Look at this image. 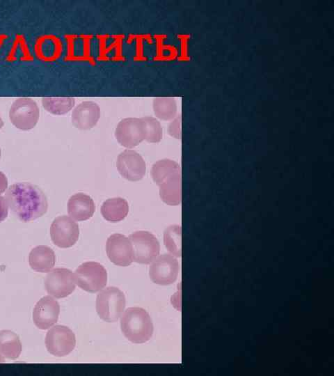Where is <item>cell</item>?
<instances>
[{
	"label": "cell",
	"mask_w": 334,
	"mask_h": 376,
	"mask_svg": "<svg viewBox=\"0 0 334 376\" xmlns=\"http://www.w3.org/2000/svg\"><path fill=\"white\" fill-rule=\"evenodd\" d=\"M5 199L13 214L23 222L43 216L48 207L44 192L38 186L26 182L10 185Z\"/></svg>",
	"instance_id": "obj_1"
},
{
	"label": "cell",
	"mask_w": 334,
	"mask_h": 376,
	"mask_svg": "<svg viewBox=\"0 0 334 376\" xmlns=\"http://www.w3.org/2000/svg\"><path fill=\"white\" fill-rule=\"evenodd\" d=\"M150 174L159 187L162 201L169 205H179L182 199L180 165L171 159H161L153 164Z\"/></svg>",
	"instance_id": "obj_2"
},
{
	"label": "cell",
	"mask_w": 334,
	"mask_h": 376,
	"mask_svg": "<svg viewBox=\"0 0 334 376\" xmlns=\"http://www.w3.org/2000/svg\"><path fill=\"white\" fill-rule=\"evenodd\" d=\"M120 326L124 336L134 343L147 342L154 330L150 316L140 307L128 308L122 315Z\"/></svg>",
	"instance_id": "obj_3"
},
{
	"label": "cell",
	"mask_w": 334,
	"mask_h": 376,
	"mask_svg": "<svg viewBox=\"0 0 334 376\" xmlns=\"http://www.w3.org/2000/svg\"><path fill=\"white\" fill-rule=\"evenodd\" d=\"M125 303V295L120 289L108 287L97 295L96 311L105 322H116L124 311Z\"/></svg>",
	"instance_id": "obj_4"
},
{
	"label": "cell",
	"mask_w": 334,
	"mask_h": 376,
	"mask_svg": "<svg viewBox=\"0 0 334 376\" xmlns=\"http://www.w3.org/2000/svg\"><path fill=\"white\" fill-rule=\"evenodd\" d=\"M74 277L75 283L89 292H96L102 290L107 282L105 268L97 262L84 263L77 267Z\"/></svg>",
	"instance_id": "obj_5"
},
{
	"label": "cell",
	"mask_w": 334,
	"mask_h": 376,
	"mask_svg": "<svg viewBox=\"0 0 334 376\" xmlns=\"http://www.w3.org/2000/svg\"><path fill=\"white\" fill-rule=\"evenodd\" d=\"M40 116L37 103L31 98L20 97L12 104L9 118L11 123L18 129L29 130L33 128Z\"/></svg>",
	"instance_id": "obj_6"
},
{
	"label": "cell",
	"mask_w": 334,
	"mask_h": 376,
	"mask_svg": "<svg viewBox=\"0 0 334 376\" xmlns=\"http://www.w3.org/2000/svg\"><path fill=\"white\" fill-rule=\"evenodd\" d=\"M134 251V261L149 264L159 255L160 244L156 237L145 230L136 231L129 236Z\"/></svg>",
	"instance_id": "obj_7"
},
{
	"label": "cell",
	"mask_w": 334,
	"mask_h": 376,
	"mask_svg": "<svg viewBox=\"0 0 334 376\" xmlns=\"http://www.w3.org/2000/svg\"><path fill=\"white\" fill-rule=\"evenodd\" d=\"M76 345L75 335L66 326L56 325L51 328L45 337V345L48 352L56 357H64L70 354Z\"/></svg>",
	"instance_id": "obj_8"
},
{
	"label": "cell",
	"mask_w": 334,
	"mask_h": 376,
	"mask_svg": "<svg viewBox=\"0 0 334 376\" xmlns=\"http://www.w3.org/2000/svg\"><path fill=\"white\" fill-rule=\"evenodd\" d=\"M115 136L121 146L128 148H134L145 139V123L143 118H124L118 123Z\"/></svg>",
	"instance_id": "obj_9"
},
{
	"label": "cell",
	"mask_w": 334,
	"mask_h": 376,
	"mask_svg": "<svg viewBox=\"0 0 334 376\" xmlns=\"http://www.w3.org/2000/svg\"><path fill=\"white\" fill-rule=\"evenodd\" d=\"M50 235L53 243L60 248L72 246L78 240L79 226L71 217H56L50 227Z\"/></svg>",
	"instance_id": "obj_10"
},
{
	"label": "cell",
	"mask_w": 334,
	"mask_h": 376,
	"mask_svg": "<svg viewBox=\"0 0 334 376\" xmlns=\"http://www.w3.org/2000/svg\"><path fill=\"white\" fill-rule=\"evenodd\" d=\"M74 274L66 268H56L49 271L45 280L47 292L56 297L63 298L75 289Z\"/></svg>",
	"instance_id": "obj_11"
},
{
	"label": "cell",
	"mask_w": 334,
	"mask_h": 376,
	"mask_svg": "<svg viewBox=\"0 0 334 376\" xmlns=\"http://www.w3.org/2000/svg\"><path fill=\"white\" fill-rule=\"evenodd\" d=\"M179 272L177 259L170 254H162L155 258L150 266L149 274L156 284L166 285L175 281Z\"/></svg>",
	"instance_id": "obj_12"
},
{
	"label": "cell",
	"mask_w": 334,
	"mask_h": 376,
	"mask_svg": "<svg viewBox=\"0 0 334 376\" xmlns=\"http://www.w3.org/2000/svg\"><path fill=\"white\" fill-rule=\"evenodd\" d=\"M106 251L109 260L116 265L126 267L134 261L131 241L122 234H113L107 239Z\"/></svg>",
	"instance_id": "obj_13"
},
{
	"label": "cell",
	"mask_w": 334,
	"mask_h": 376,
	"mask_svg": "<svg viewBox=\"0 0 334 376\" xmlns=\"http://www.w3.org/2000/svg\"><path fill=\"white\" fill-rule=\"evenodd\" d=\"M116 167L120 174L129 181H138L145 173V163L135 150H125L118 155Z\"/></svg>",
	"instance_id": "obj_14"
},
{
	"label": "cell",
	"mask_w": 334,
	"mask_h": 376,
	"mask_svg": "<svg viewBox=\"0 0 334 376\" xmlns=\"http://www.w3.org/2000/svg\"><path fill=\"white\" fill-rule=\"evenodd\" d=\"M60 313V306L52 297H42L35 305L33 320L40 329H47L56 323Z\"/></svg>",
	"instance_id": "obj_15"
},
{
	"label": "cell",
	"mask_w": 334,
	"mask_h": 376,
	"mask_svg": "<svg viewBox=\"0 0 334 376\" xmlns=\"http://www.w3.org/2000/svg\"><path fill=\"white\" fill-rule=\"evenodd\" d=\"M100 118V108L93 101H85L78 104L72 113V122L79 130L93 128Z\"/></svg>",
	"instance_id": "obj_16"
},
{
	"label": "cell",
	"mask_w": 334,
	"mask_h": 376,
	"mask_svg": "<svg viewBox=\"0 0 334 376\" xmlns=\"http://www.w3.org/2000/svg\"><path fill=\"white\" fill-rule=\"evenodd\" d=\"M93 200L87 194L77 193L72 196L67 202V212L76 221H86L91 218L95 212Z\"/></svg>",
	"instance_id": "obj_17"
},
{
	"label": "cell",
	"mask_w": 334,
	"mask_h": 376,
	"mask_svg": "<svg viewBox=\"0 0 334 376\" xmlns=\"http://www.w3.org/2000/svg\"><path fill=\"white\" fill-rule=\"evenodd\" d=\"M56 262L54 251L49 246L39 245L33 248L29 256V263L31 269L38 272H48L54 267Z\"/></svg>",
	"instance_id": "obj_18"
},
{
	"label": "cell",
	"mask_w": 334,
	"mask_h": 376,
	"mask_svg": "<svg viewBox=\"0 0 334 376\" xmlns=\"http://www.w3.org/2000/svg\"><path fill=\"white\" fill-rule=\"evenodd\" d=\"M129 212L127 201L120 197L105 201L101 207L103 217L110 222H118L123 220Z\"/></svg>",
	"instance_id": "obj_19"
},
{
	"label": "cell",
	"mask_w": 334,
	"mask_h": 376,
	"mask_svg": "<svg viewBox=\"0 0 334 376\" xmlns=\"http://www.w3.org/2000/svg\"><path fill=\"white\" fill-rule=\"evenodd\" d=\"M22 352V343L19 336L10 330L0 331V354L8 359H15Z\"/></svg>",
	"instance_id": "obj_20"
},
{
	"label": "cell",
	"mask_w": 334,
	"mask_h": 376,
	"mask_svg": "<svg viewBox=\"0 0 334 376\" xmlns=\"http://www.w3.org/2000/svg\"><path fill=\"white\" fill-rule=\"evenodd\" d=\"M74 98L72 97H45L42 100L45 109L54 115H63L70 111L74 105Z\"/></svg>",
	"instance_id": "obj_21"
},
{
	"label": "cell",
	"mask_w": 334,
	"mask_h": 376,
	"mask_svg": "<svg viewBox=\"0 0 334 376\" xmlns=\"http://www.w3.org/2000/svg\"><path fill=\"white\" fill-rule=\"evenodd\" d=\"M155 116L163 120L173 119L177 113V103L173 97H157L153 101Z\"/></svg>",
	"instance_id": "obj_22"
},
{
	"label": "cell",
	"mask_w": 334,
	"mask_h": 376,
	"mask_svg": "<svg viewBox=\"0 0 334 376\" xmlns=\"http://www.w3.org/2000/svg\"><path fill=\"white\" fill-rule=\"evenodd\" d=\"M164 242L172 255L181 256V227L179 225H171L165 230Z\"/></svg>",
	"instance_id": "obj_23"
},
{
	"label": "cell",
	"mask_w": 334,
	"mask_h": 376,
	"mask_svg": "<svg viewBox=\"0 0 334 376\" xmlns=\"http://www.w3.org/2000/svg\"><path fill=\"white\" fill-rule=\"evenodd\" d=\"M145 123L146 137L149 143H158L162 139V127L160 123L151 116L143 117Z\"/></svg>",
	"instance_id": "obj_24"
},
{
	"label": "cell",
	"mask_w": 334,
	"mask_h": 376,
	"mask_svg": "<svg viewBox=\"0 0 334 376\" xmlns=\"http://www.w3.org/2000/svg\"><path fill=\"white\" fill-rule=\"evenodd\" d=\"M180 115L177 116L168 126V134L176 138L180 139Z\"/></svg>",
	"instance_id": "obj_25"
},
{
	"label": "cell",
	"mask_w": 334,
	"mask_h": 376,
	"mask_svg": "<svg viewBox=\"0 0 334 376\" xmlns=\"http://www.w3.org/2000/svg\"><path fill=\"white\" fill-rule=\"evenodd\" d=\"M8 205L6 199L0 196V222L3 221L8 217Z\"/></svg>",
	"instance_id": "obj_26"
},
{
	"label": "cell",
	"mask_w": 334,
	"mask_h": 376,
	"mask_svg": "<svg viewBox=\"0 0 334 376\" xmlns=\"http://www.w3.org/2000/svg\"><path fill=\"white\" fill-rule=\"evenodd\" d=\"M8 187V179L5 174L0 171V194L3 193Z\"/></svg>",
	"instance_id": "obj_27"
},
{
	"label": "cell",
	"mask_w": 334,
	"mask_h": 376,
	"mask_svg": "<svg viewBox=\"0 0 334 376\" xmlns=\"http://www.w3.org/2000/svg\"><path fill=\"white\" fill-rule=\"evenodd\" d=\"M3 125V120L1 119V118L0 116V130L1 129Z\"/></svg>",
	"instance_id": "obj_28"
},
{
	"label": "cell",
	"mask_w": 334,
	"mask_h": 376,
	"mask_svg": "<svg viewBox=\"0 0 334 376\" xmlns=\"http://www.w3.org/2000/svg\"><path fill=\"white\" fill-rule=\"evenodd\" d=\"M0 362H3V359L1 357H0Z\"/></svg>",
	"instance_id": "obj_29"
},
{
	"label": "cell",
	"mask_w": 334,
	"mask_h": 376,
	"mask_svg": "<svg viewBox=\"0 0 334 376\" xmlns=\"http://www.w3.org/2000/svg\"><path fill=\"white\" fill-rule=\"evenodd\" d=\"M1 148H0V158H1Z\"/></svg>",
	"instance_id": "obj_30"
}]
</instances>
